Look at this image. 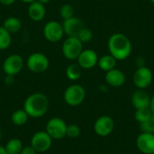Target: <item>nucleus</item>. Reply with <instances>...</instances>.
I'll return each mask as SVG.
<instances>
[{"mask_svg": "<svg viewBox=\"0 0 154 154\" xmlns=\"http://www.w3.org/2000/svg\"><path fill=\"white\" fill-rule=\"evenodd\" d=\"M107 47L109 54L116 60H125L132 53L131 41L125 34L121 32H116L110 36Z\"/></svg>", "mask_w": 154, "mask_h": 154, "instance_id": "obj_1", "label": "nucleus"}, {"mask_svg": "<svg viewBox=\"0 0 154 154\" xmlns=\"http://www.w3.org/2000/svg\"><path fill=\"white\" fill-rule=\"evenodd\" d=\"M50 102L46 95L43 93H33L27 97L23 103V110L29 117L40 118L43 116L49 109Z\"/></svg>", "mask_w": 154, "mask_h": 154, "instance_id": "obj_2", "label": "nucleus"}, {"mask_svg": "<svg viewBox=\"0 0 154 154\" xmlns=\"http://www.w3.org/2000/svg\"><path fill=\"white\" fill-rule=\"evenodd\" d=\"M63 97L67 105L70 106H78L85 100L86 90L81 85L73 84L66 88Z\"/></svg>", "mask_w": 154, "mask_h": 154, "instance_id": "obj_3", "label": "nucleus"}, {"mask_svg": "<svg viewBox=\"0 0 154 154\" xmlns=\"http://www.w3.org/2000/svg\"><path fill=\"white\" fill-rule=\"evenodd\" d=\"M50 66V60L48 57L42 52H34L29 55L26 60V67L33 73H43Z\"/></svg>", "mask_w": 154, "mask_h": 154, "instance_id": "obj_4", "label": "nucleus"}, {"mask_svg": "<svg viewBox=\"0 0 154 154\" xmlns=\"http://www.w3.org/2000/svg\"><path fill=\"white\" fill-rule=\"evenodd\" d=\"M63 56L69 60H77L83 51V43L78 37H67L61 47Z\"/></svg>", "mask_w": 154, "mask_h": 154, "instance_id": "obj_5", "label": "nucleus"}, {"mask_svg": "<svg viewBox=\"0 0 154 154\" xmlns=\"http://www.w3.org/2000/svg\"><path fill=\"white\" fill-rule=\"evenodd\" d=\"M68 125L60 117H52L46 124V133L52 140H60L66 136Z\"/></svg>", "mask_w": 154, "mask_h": 154, "instance_id": "obj_6", "label": "nucleus"}, {"mask_svg": "<svg viewBox=\"0 0 154 154\" xmlns=\"http://www.w3.org/2000/svg\"><path fill=\"white\" fill-rule=\"evenodd\" d=\"M24 66V60L19 54H11L5 58L3 62L2 69L5 75L15 76L21 72Z\"/></svg>", "mask_w": 154, "mask_h": 154, "instance_id": "obj_7", "label": "nucleus"}, {"mask_svg": "<svg viewBox=\"0 0 154 154\" xmlns=\"http://www.w3.org/2000/svg\"><path fill=\"white\" fill-rule=\"evenodd\" d=\"M43 36L50 42L55 43L60 42L64 36L62 24L55 20L49 21L44 25Z\"/></svg>", "mask_w": 154, "mask_h": 154, "instance_id": "obj_8", "label": "nucleus"}, {"mask_svg": "<svg viewBox=\"0 0 154 154\" xmlns=\"http://www.w3.org/2000/svg\"><path fill=\"white\" fill-rule=\"evenodd\" d=\"M52 144V139L46 131L36 132L31 139V146L36 152H45L50 150Z\"/></svg>", "mask_w": 154, "mask_h": 154, "instance_id": "obj_9", "label": "nucleus"}, {"mask_svg": "<svg viewBox=\"0 0 154 154\" xmlns=\"http://www.w3.org/2000/svg\"><path fill=\"white\" fill-rule=\"evenodd\" d=\"M152 79L153 74L151 69L143 66L136 69L133 77V81L138 89H145L151 85Z\"/></svg>", "mask_w": 154, "mask_h": 154, "instance_id": "obj_10", "label": "nucleus"}, {"mask_svg": "<svg viewBox=\"0 0 154 154\" xmlns=\"http://www.w3.org/2000/svg\"><path fill=\"white\" fill-rule=\"evenodd\" d=\"M115 122L111 116H102L98 117L94 124V131L95 133L102 137L108 136L114 130Z\"/></svg>", "mask_w": 154, "mask_h": 154, "instance_id": "obj_11", "label": "nucleus"}, {"mask_svg": "<svg viewBox=\"0 0 154 154\" xmlns=\"http://www.w3.org/2000/svg\"><path fill=\"white\" fill-rule=\"evenodd\" d=\"M98 59V55L95 51L91 49H86L81 51L77 60L78 64L81 67V69H90L97 65Z\"/></svg>", "mask_w": 154, "mask_h": 154, "instance_id": "obj_12", "label": "nucleus"}, {"mask_svg": "<svg viewBox=\"0 0 154 154\" xmlns=\"http://www.w3.org/2000/svg\"><path fill=\"white\" fill-rule=\"evenodd\" d=\"M61 24L63 27L64 34H66L68 37H78L80 31L85 27L82 20L76 16L64 20Z\"/></svg>", "mask_w": 154, "mask_h": 154, "instance_id": "obj_13", "label": "nucleus"}, {"mask_svg": "<svg viewBox=\"0 0 154 154\" xmlns=\"http://www.w3.org/2000/svg\"><path fill=\"white\" fill-rule=\"evenodd\" d=\"M136 145L143 153L154 154V134H141L137 137Z\"/></svg>", "mask_w": 154, "mask_h": 154, "instance_id": "obj_14", "label": "nucleus"}, {"mask_svg": "<svg viewBox=\"0 0 154 154\" xmlns=\"http://www.w3.org/2000/svg\"><path fill=\"white\" fill-rule=\"evenodd\" d=\"M131 102L135 109L149 107L151 102V97L144 89H138L133 94Z\"/></svg>", "mask_w": 154, "mask_h": 154, "instance_id": "obj_15", "label": "nucleus"}, {"mask_svg": "<svg viewBox=\"0 0 154 154\" xmlns=\"http://www.w3.org/2000/svg\"><path fill=\"white\" fill-rule=\"evenodd\" d=\"M106 83L113 88L122 87L125 83V73L117 69H113L106 73Z\"/></svg>", "mask_w": 154, "mask_h": 154, "instance_id": "obj_16", "label": "nucleus"}, {"mask_svg": "<svg viewBox=\"0 0 154 154\" xmlns=\"http://www.w3.org/2000/svg\"><path fill=\"white\" fill-rule=\"evenodd\" d=\"M28 16L33 22H41L44 19L46 15L45 5L38 1H34L29 5L28 7Z\"/></svg>", "mask_w": 154, "mask_h": 154, "instance_id": "obj_17", "label": "nucleus"}, {"mask_svg": "<svg viewBox=\"0 0 154 154\" xmlns=\"http://www.w3.org/2000/svg\"><path fill=\"white\" fill-rule=\"evenodd\" d=\"M7 32L12 33H16L22 29V22L19 18L14 16H10L4 21L2 25Z\"/></svg>", "mask_w": 154, "mask_h": 154, "instance_id": "obj_18", "label": "nucleus"}, {"mask_svg": "<svg viewBox=\"0 0 154 154\" xmlns=\"http://www.w3.org/2000/svg\"><path fill=\"white\" fill-rule=\"evenodd\" d=\"M116 61L117 60L112 55L107 54V55H104V56H102L101 58L98 59L97 65L102 70L107 72V71H109V70L116 68Z\"/></svg>", "mask_w": 154, "mask_h": 154, "instance_id": "obj_19", "label": "nucleus"}, {"mask_svg": "<svg viewBox=\"0 0 154 154\" xmlns=\"http://www.w3.org/2000/svg\"><path fill=\"white\" fill-rule=\"evenodd\" d=\"M23 148L22 141L18 138L10 139L5 146V150L7 154H20Z\"/></svg>", "mask_w": 154, "mask_h": 154, "instance_id": "obj_20", "label": "nucleus"}, {"mask_svg": "<svg viewBox=\"0 0 154 154\" xmlns=\"http://www.w3.org/2000/svg\"><path fill=\"white\" fill-rule=\"evenodd\" d=\"M82 75V69L78 63H72L66 69V76L71 81H76L80 79Z\"/></svg>", "mask_w": 154, "mask_h": 154, "instance_id": "obj_21", "label": "nucleus"}, {"mask_svg": "<svg viewBox=\"0 0 154 154\" xmlns=\"http://www.w3.org/2000/svg\"><path fill=\"white\" fill-rule=\"evenodd\" d=\"M29 116L23 109H18L14 111L11 116V121L14 125L17 126H22L27 123Z\"/></svg>", "mask_w": 154, "mask_h": 154, "instance_id": "obj_22", "label": "nucleus"}, {"mask_svg": "<svg viewBox=\"0 0 154 154\" xmlns=\"http://www.w3.org/2000/svg\"><path fill=\"white\" fill-rule=\"evenodd\" d=\"M12 43V36L3 26H0V50L4 51L10 47Z\"/></svg>", "mask_w": 154, "mask_h": 154, "instance_id": "obj_23", "label": "nucleus"}, {"mask_svg": "<svg viewBox=\"0 0 154 154\" xmlns=\"http://www.w3.org/2000/svg\"><path fill=\"white\" fill-rule=\"evenodd\" d=\"M152 116V111H151V109L149 107L136 109V112L134 114V117H135L136 121L139 122L140 124L144 123L145 121H147Z\"/></svg>", "mask_w": 154, "mask_h": 154, "instance_id": "obj_24", "label": "nucleus"}, {"mask_svg": "<svg viewBox=\"0 0 154 154\" xmlns=\"http://www.w3.org/2000/svg\"><path fill=\"white\" fill-rule=\"evenodd\" d=\"M74 13V7L70 4H63L60 8V14L63 21L73 17Z\"/></svg>", "mask_w": 154, "mask_h": 154, "instance_id": "obj_25", "label": "nucleus"}, {"mask_svg": "<svg viewBox=\"0 0 154 154\" xmlns=\"http://www.w3.org/2000/svg\"><path fill=\"white\" fill-rule=\"evenodd\" d=\"M78 38L79 40L82 42V43H87V42H89L92 38H93V32L90 29L87 28V27H84L80 32L79 33L78 35Z\"/></svg>", "mask_w": 154, "mask_h": 154, "instance_id": "obj_26", "label": "nucleus"}, {"mask_svg": "<svg viewBox=\"0 0 154 154\" xmlns=\"http://www.w3.org/2000/svg\"><path fill=\"white\" fill-rule=\"evenodd\" d=\"M140 125H141L140 128L143 133L154 134V115H152L147 121Z\"/></svg>", "mask_w": 154, "mask_h": 154, "instance_id": "obj_27", "label": "nucleus"}, {"mask_svg": "<svg viewBox=\"0 0 154 154\" xmlns=\"http://www.w3.org/2000/svg\"><path fill=\"white\" fill-rule=\"evenodd\" d=\"M80 134V128L77 125H69L67 126L66 136L69 138H77Z\"/></svg>", "mask_w": 154, "mask_h": 154, "instance_id": "obj_28", "label": "nucleus"}, {"mask_svg": "<svg viewBox=\"0 0 154 154\" xmlns=\"http://www.w3.org/2000/svg\"><path fill=\"white\" fill-rule=\"evenodd\" d=\"M36 151L30 145V146H25L22 149L20 154H36Z\"/></svg>", "mask_w": 154, "mask_h": 154, "instance_id": "obj_29", "label": "nucleus"}, {"mask_svg": "<svg viewBox=\"0 0 154 154\" xmlns=\"http://www.w3.org/2000/svg\"><path fill=\"white\" fill-rule=\"evenodd\" d=\"M5 82L6 85H11L14 82V76H10V75H5Z\"/></svg>", "mask_w": 154, "mask_h": 154, "instance_id": "obj_30", "label": "nucleus"}, {"mask_svg": "<svg viewBox=\"0 0 154 154\" xmlns=\"http://www.w3.org/2000/svg\"><path fill=\"white\" fill-rule=\"evenodd\" d=\"M16 0H0V4L3 5H13Z\"/></svg>", "mask_w": 154, "mask_h": 154, "instance_id": "obj_31", "label": "nucleus"}, {"mask_svg": "<svg viewBox=\"0 0 154 154\" xmlns=\"http://www.w3.org/2000/svg\"><path fill=\"white\" fill-rule=\"evenodd\" d=\"M149 108L151 109L152 115H154V95L151 97V102H150V106H149Z\"/></svg>", "mask_w": 154, "mask_h": 154, "instance_id": "obj_32", "label": "nucleus"}, {"mask_svg": "<svg viewBox=\"0 0 154 154\" xmlns=\"http://www.w3.org/2000/svg\"><path fill=\"white\" fill-rule=\"evenodd\" d=\"M136 61H140V62H136V63H137V65L139 66V68H140V67H143V66H144V60H143V58L139 57V58L137 59V60H136Z\"/></svg>", "mask_w": 154, "mask_h": 154, "instance_id": "obj_33", "label": "nucleus"}, {"mask_svg": "<svg viewBox=\"0 0 154 154\" xmlns=\"http://www.w3.org/2000/svg\"><path fill=\"white\" fill-rule=\"evenodd\" d=\"M36 1H38V2H40L41 4H42V5H46V4H48V3H50V1L51 0H36Z\"/></svg>", "mask_w": 154, "mask_h": 154, "instance_id": "obj_34", "label": "nucleus"}, {"mask_svg": "<svg viewBox=\"0 0 154 154\" xmlns=\"http://www.w3.org/2000/svg\"><path fill=\"white\" fill-rule=\"evenodd\" d=\"M0 154H7L5 150V147L4 146H1L0 145Z\"/></svg>", "mask_w": 154, "mask_h": 154, "instance_id": "obj_35", "label": "nucleus"}, {"mask_svg": "<svg viewBox=\"0 0 154 154\" xmlns=\"http://www.w3.org/2000/svg\"><path fill=\"white\" fill-rule=\"evenodd\" d=\"M21 1L23 2V3H26V4H31V3H32V2H34L36 0H21Z\"/></svg>", "mask_w": 154, "mask_h": 154, "instance_id": "obj_36", "label": "nucleus"}, {"mask_svg": "<svg viewBox=\"0 0 154 154\" xmlns=\"http://www.w3.org/2000/svg\"><path fill=\"white\" fill-rule=\"evenodd\" d=\"M1 138H2V132H1V129H0V141H1Z\"/></svg>", "mask_w": 154, "mask_h": 154, "instance_id": "obj_37", "label": "nucleus"}, {"mask_svg": "<svg viewBox=\"0 0 154 154\" xmlns=\"http://www.w3.org/2000/svg\"><path fill=\"white\" fill-rule=\"evenodd\" d=\"M151 1H152V3L154 5V0H151Z\"/></svg>", "mask_w": 154, "mask_h": 154, "instance_id": "obj_38", "label": "nucleus"}]
</instances>
